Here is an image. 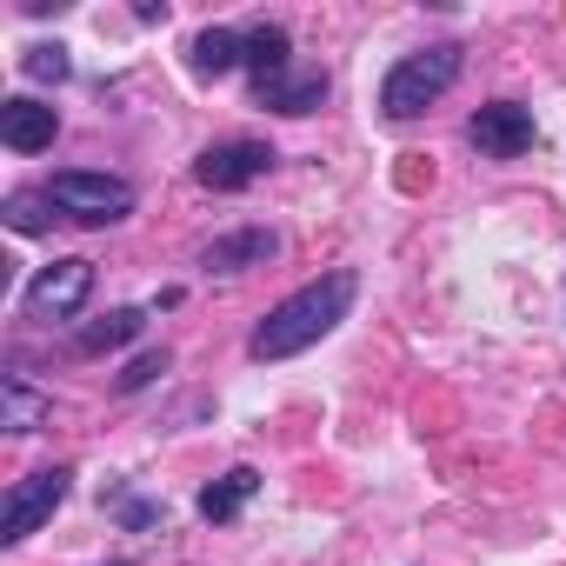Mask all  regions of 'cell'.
I'll return each mask as SVG.
<instances>
[{"mask_svg": "<svg viewBox=\"0 0 566 566\" xmlns=\"http://www.w3.org/2000/svg\"><path fill=\"white\" fill-rule=\"evenodd\" d=\"M61 134V114L34 94H14V101H0V147L8 154H48Z\"/></svg>", "mask_w": 566, "mask_h": 566, "instance_id": "cell-8", "label": "cell"}, {"mask_svg": "<svg viewBox=\"0 0 566 566\" xmlns=\"http://www.w3.org/2000/svg\"><path fill=\"white\" fill-rule=\"evenodd\" d=\"M48 420H54V394L28 387L21 374L0 380V427H8V433H41Z\"/></svg>", "mask_w": 566, "mask_h": 566, "instance_id": "cell-11", "label": "cell"}, {"mask_svg": "<svg viewBox=\"0 0 566 566\" xmlns=\"http://www.w3.org/2000/svg\"><path fill=\"white\" fill-rule=\"evenodd\" d=\"M67 493H74V467H41V473L14 480V486H8V500H0V539L21 546L28 533H41V526L61 513V500H67Z\"/></svg>", "mask_w": 566, "mask_h": 566, "instance_id": "cell-4", "label": "cell"}, {"mask_svg": "<svg viewBox=\"0 0 566 566\" xmlns=\"http://www.w3.org/2000/svg\"><path fill=\"white\" fill-rule=\"evenodd\" d=\"M87 294H94V260H81V253H67V260H54V266H41L34 280H28V294H21V307H28V321H74L81 307H87Z\"/></svg>", "mask_w": 566, "mask_h": 566, "instance_id": "cell-5", "label": "cell"}, {"mask_svg": "<svg viewBox=\"0 0 566 566\" xmlns=\"http://www.w3.org/2000/svg\"><path fill=\"white\" fill-rule=\"evenodd\" d=\"M253 493H260V473H253V467H227L220 480L200 486V520L227 526V520H240V506H247Z\"/></svg>", "mask_w": 566, "mask_h": 566, "instance_id": "cell-14", "label": "cell"}, {"mask_svg": "<svg viewBox=\"0 0 566 566\" xmlns=\"http://www.w3.org/2000/svg\"><path fill=\"white\" fill-rule=\"evenodd\" d=\"M360 301V273L354 266H327L321 280H307V287H294L280 307H266V321L247 334V360L273 367V360H294L307 347H321Z\"/></svg>", "mask_w": 566, "mask_h": 566, "instance_id": "cell-1", "label": "cell"}, {"mask_svg": "<svg viewBox=\"0 0 566 566\" xmlns=\"http://www.w3.org/2000/svg\"><path fill=\"white\" fill-rule=\"evenodd\" d=\"M187 61H193V74H200V81H220V74L247 67V34H240V28H200Z\"/></svg>", "mask_w": 566, "mask_h": 566, "instance_id": "cell-12", "label": "cell"}, {"mask_svg": "<svg viewBox=\"0 0 566 566\" xmlns=\"http://www.w3.org/2000/svg\"><path fill=\"white\" fill-rule=\"evenodd\" d=\"M48 193H54L61 220H74V227H114V220L134 213V180L94 174V167H61L48 180Z\"/></svg>", "mask_w": 566, "mask_h": 566, "instance_id": "cell-3", "label": "cell"}, {"mask_svg": "<svg viewBox=\"0 0 566 566\" xmlns=\"http://www.w3.org/2000/svg\"><path fill=\"white\" fill-rule=\"evenodd\" d=\"M21 74H28V81H67V74H74V61H67V48H61V41H54V48L41 41V48H28Z\"/></svg>", "mask_w": 566, "mask_h": 566, "instance_id": "cell-19", "label": "cell"}, {"mask_svg": "<svg viewBox=\"0 0 566 566\" xmlns=\"http://www.w3.org/2000/svg\"><path fill=\"white\" fill-rule=\"evenodd\" d=\"M101 506H107L127 533H154V526H160V506H154V500H140L134 486H107V493H101Z\"/></svg>", "mask_w": 566, "mask_h": 566, "instance_id": "cell-17", "label": "cell"}, {"mask_svg": "<svg viewBox=\"0 0 566 566\" xmlns=\"http://www.w3.org/2000/svg\"><path fill=\"white\" fill-rule=\"evenodd\" d=\"M273 174V147L266 140H213V147H200V160H193V180L207 187V193H240V187H253V180H266Z\"/></svg>", "mask_w": 566, "mask_h": 566, "instance_id": "cell-7", "label": "cell"}, {"mask_svg": "<svg viewBox=\"0 0 566 566\" xmlns=\"http://www.w3.org/2000/svg\"><path fill=\"white\" fill-rule=\"evenodd\" d=\"M287 67H294V34L287 28H280V21L247 28V74H253V87L273 81V74H287Z\"/></svg>", "mask_w": 566, "mask_h": 566, "instance_id": "cell-15", "label": "cell"}, {"mask_svg": "<svg viewBox=\"0 0 566 566\" xmlns=\"http://www.w3.org/2000/svg\"><path fill=\"white\" fill-rule=\"evenodd\" d=\"M167 367H174V354H167V347H147V354H134V360L114 374V394H147Z\"/></svg>", "mask_w": 566, "mask_h": 566, "instance_id": "cell-18", "label": "cell"}, {"mask_svg": "<svg viewBox=\"0 0 566 566\" xmlns=\"http://www.w3.org/2000/svg\"><path fill=\"white\" fill-rule=\"evenodd\" d=\"M467 140H473L486 160H520V154H533L539 127H533V107H520V101H486V107L467 114Z\"/></svg>", "mask_w": 566, "mask_h": 566, "instance_id": "cell-6", "label": "cell"}, {"mask_svg": "<svg viewBox=\"0 0 566 566\" xmlns=\"http://www.w3.org/2000/svg\"><path fill=\"white\" fill-rule=\"evenodd\" d=\"M253 101L273 107V114H287V120H301V114H314V107L327 101V67H287V74L260 81Z\"/></svg>", "mask_w": 566, "mask_h": 566, "instance_id": "cell-10", "label": "cell"}, {"mask_svg": "<svg viewBox=\"0 0 566 566\" xmlns=\"http://www.w3.org/2000/svg\"><path fill=\"white\" fill-rule=\"evenodd\" d=\"M460 67H467V54H460L453 41H433V48H420V54L394 61V67H387V81H380V114H387V120H420L433 101H447V94H453Z\"/></svg>", "mask_w": 566, "mask_h": 566, "instance_id": "cell-2", "label": "cell"}, {"mask_svg": "<svg viewBox=\"0 0 566 566\" xmlns=\"http://www.w3.org/2000/svg\"><path fill=\"white\" fill-rule=\"evenodd\" d=\"M54 220H61V207H54L48 187H21V193H8V227H14V233H48Z\"/></svg>", "mask_w": 566, "mask_h": 566, "instance_id": "cell-16", "label": "cell"}, {"mask_svg": "<svg viewBox=\"0 0 566 566\" xmlns=\"http://www.w3.org/2000/svg\"><path fill=\"white\" fill-rule=\"evenodd\" d=\"M280 253V233L273 227H233V233H213L200 247V273H247V266H266Z\"/></svg>", "mask_w": 566, "mask_h": 566, "instance_id": "cell-9", "label": "cell"}, {"mask_svg": "<svg viewBox=\"0 0 566 566\" xmlns=\"http://www.w3.org/2000/svg\"><path fill=\"white\" fill-rule=\"evenodd\" d=\"M147 334V307H114V314H101V321H87L81 334H74V354H114V347H127V340H140Z\"/></svg>", "mask_w": 566, "mask_h": 566, "instance_id": "cell-13", "label": "cell"}]
</instances>
